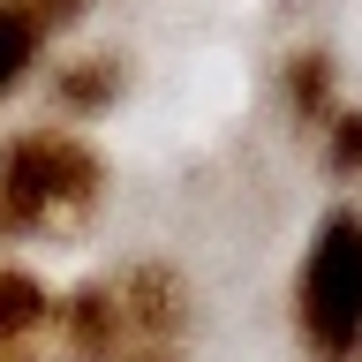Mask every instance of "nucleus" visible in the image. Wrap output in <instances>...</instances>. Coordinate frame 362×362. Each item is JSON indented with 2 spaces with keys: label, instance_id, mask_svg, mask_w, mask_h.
I'll use <instances>...</instances> for the list:
<instances>
[{
  "label": "nucleus",
  "instance_id": "1",
  "mask_svg": "<svg viewBox=\"0 0 362 362\" xmlns=\"http://www.w3.org/2000/svg\"><path fill=\"white\" fill-rule=\"evenodd\" d=\"M294 325L317 362H362V211H325L302 279H294Z\"/></svg>",
  "mask_w": 362,
  "mask_h": 362
},
{
  "label": "nucleus",
  "instance_id": "2",
  "mask_svg": "<svg viewBox=\"0 0 362 362\" xmlns=\"http://www.w3.org/2000/svg\"><path fill=\"white\" fill-rule=\"evenodd\" d=\"M98 189V158L68 129H30L0 151V234H45L76 219Z\"/></svg>",
  "mask_w": 362,
  "mask_h": 362
},
{
  "label": "nucleus",
  "instance_id": "3",
  "mask_svg": "<svg viewBox=\"0 0 362 362\" xmlns=\"http://www.w3.org/2000/svg\"><path fill=\"white\" fill-rule=\"evenodd\" d=\"M38 38H45V16H38V8L0 0V98L23 83V68L38 61Z\"/></svg>",
  "mask_w": 362,
  "mask_h": 362
}]
</instances>
